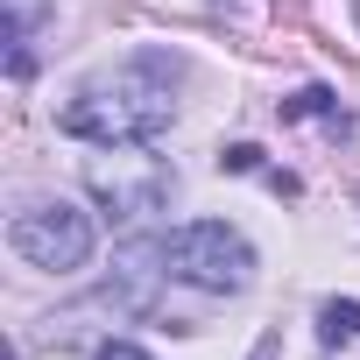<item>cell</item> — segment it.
<instances>
[{
  "label": "cell",
  "mask_w": 360,
  "mask_h": 360,
  "mask_svg": "<svg viewBox=\"0 0 360 360\" xmlns=\"http://www.w3.org/2000/svg\"><path fill=\"white\" fill-rule=\"evenodd\" d=\"M169 120H176V57H162V50L92 71L57 113V127L92 148H148Z\"/></svg>",
  "instance_id": "6da1fadb"
},
{
  "label": "cell",
  "mask_w": 360,
  "mask_h": 360,
  "mask_svg": "<svg viewBox=\"0 0 360 360\" xmlns=\"http://www.w3.org/2000/svg\"><path fill=\"white\" fill-rule=\"evenodd\" d=\"M162 262L176 283H191V290H212V297H240L255 283V248L240 226L226 219H191V226H176L162 233Z\"/></svg>",
  "instance_id": "7a4b0ae2"
},
{
  "label": "cell",
  "mask_w": 360,
  "mask_h": 360,
  "mask_svg": "<svg viewBox=\"0 0 360 360\" xmlns=\"http://www.w3.org/2000/svg\"><path fill=\"white\" fill-rule=\"evenodd\" d=\"M85 191L99 198V212L113 226H134V219H148L176 198V169L162 155H141V148H106V155L85 162Z\"/></svg>",
  "instance_id": "3957f363"
},
{
  "label": "cell",
  "mask_w": 360,
  "mask_h": 360,
  "mask_svg": "<svg viewBox=\"0 0 360 360\" xmlns=\"http://www.w3.org/2000/svg\"><path fill=\"white\" fill-rule=\"evenodd\" d=\"M92 212H78L71 198H36V205H22L15 212V226H8V248L29 262V269H50V276H71V269H85L92 262Z\"/></svg>",
  "instance_id": "277c9868"
},
{
  "label": "cell",
  "mask_w": 360,
  "mask_h": 360,
  "mask_svg": "<svg viewBox=\"0 0 360 360\" xmlns=\"http://www.w3.org/2000/svg\"><path fill=\"white\" fill-rule=\"evenodd\" d=\"M50 0H8V71L29 78L36 71V36H43Z\"/></svg>",
  "instance_id": "5b68a950"
},
{
  "label": "cell",
  "mask_w": 360,
  "mask_h": 360,
  "mask_svg": "<svg viewBox=\"0 0 360 360\" xmlns=\"http://www.w3.org/2000/svg\"><path fill=\"white\" fill-rule=\"evenodd\" d=\"M283 120H325L332 134H346V106H339L325 85H304L297 99H283Z\"/></svg>",
  "instance_id": "8992f818"
},
{
  "label": "cell",
  "mask_w": 360,
  "mask_h": 360,
  "mask_svg": "<svg viewBox=\"0 0 360 360\" xmlns=\"http://www.w3.org/2000/svg\"><path fill=\"white\" fill-rule=\"evenodd\" d=\"M318 339H325V346H353V339H360V304H353V297H332V304L318 311Z\"/></svg>",
  "instance_id": "52a82bcc"
},
{
  "label": "cell",
  "mask_w": 360,
  "mask_h": 360,
  "mask_svg": "<svg viewBox=\"0 0 360 360\" xmlns=\"http://www.w3.org/2000/svg\"><path fill=\"white\" fill-rule=\"evenodd\" d=\"M99 360H148V353H141L134 339H106V346H99Z\"/></svg>",
  "instance_id": "ba28073f"
},
{
  "label": "cell",
  "mask_w": 360,
  "mask_h": 360,
  "mask_svg": "<svg viewBox=\"0 0 360 360\" xmlns=\"http://www.w3.org/2000/svg\"><path fill=\"white\" fill-rule=\"evenodd\" d=\"M248 360H283V346H276V339H262V346H255Z\"/></svg>",
  "instance_id": "9c48e42d"
},
{
  "label": "cell",
  "mask_w": 360,
  "mask_h": 360,
  "mask_svg": "<svg viewBox=\"0 0 360 360\" xmlns=\"http://www.w3.org/2000/svg\"><path fill=\"white\" fill-rule=\"evenodd\" d=\"M353 22H360V0H353Z\"/></svg>",
  "instance_id": "30bf717a"
}]
</instances>
